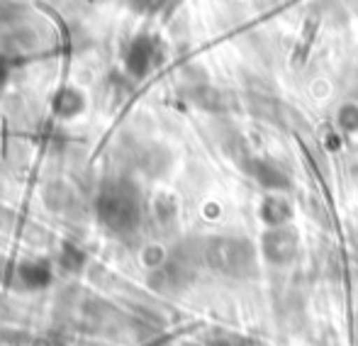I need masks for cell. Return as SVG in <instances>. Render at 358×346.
Returning a JSON list of instances; mask_svg holds the SVG:
<instances>
[{"label": "cell", "mask_w": 358, "mask_h": 346, "mask_svg": "<svg viewBox=\"0 0 358 346\" xmlns=\"http://www.w3.org/2000/svg\"><path fill=\"white\" fill-rule=\"evenodd\" d=\"M80 108V95L76 93V90H71V88H66V90H62V93L57 95V110L62 115H73L76 110Z\"/></svg>", "instance_id": "obj_4"}, {"label": "cell", "mask_w": 358, "mask_h": 346, "mask_svg": "<svg viewBox=\"0 0 358 346\" xmlns=\"http://www.w3.org/2000/svg\"><path fill=\"white\" fill-rule=\"evenodd\" d=\"M151 54H154L151 39L149 37H137L127 52V69L132 73H137V76H142L151 64Z\"/></svg>", "instance_id": "obj_2"}, {"label": "cell", "mask_w": 358, "mask_h": 346, "mask_svg": "<svg viewBox=\"0 0 358 346\" xmlns=\"http://www.w3.org/2000/svg\"><path fill=\"white\" fill-rule=\"evenodd\" d=\"M59 264H62V268H66V271H78L80 266L85 264V257L80 254V249L66 244L64 252H62V257H59Z\"/></svg>", "instance_id": "obj_5"}, {"label": "cell", "mask_w": 358, "mask_h": 346, "mask_svg": "<svg viewBox=\"0 0 358 346\" xmlns=\"http://www.w3.org/2000/svg\"><path fill=\"white\" fill-rule=\"evenodd\" d=\"M17 273L27 288H42V285H47L49 278H52L49 266L42 264V261H24V264L20 266Z\"/></svg>", "instance_id": "obj_3"}, {"label": "cell", "mask_w": 358, "mask_h": 346, "mask_svg": "<svg viewBox=\"0 0 358 346\" xmlns=\"http://www.w3.org/2000/svg\"><path fill=\"white\" fill-rule=\"evenodd\" d=\"M98 217L115 234L132 232L139 222L137 190L127 183H110L98 198Z\"/></svg>", "instance_id": "obj_1"}]
</instances>
